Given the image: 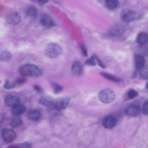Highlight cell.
I'll return each mask as SVG.
<instances>
[{
  "instance_id": "obj_1",
  "label": "cell",
  "mask_w": 148,
  "mask_h": 148,
  "mask_svg": "<svg viewBox=\"0 0 148 148\" xmlns=\"http://www.w3.org/2000/svg\"><path fill=\"white\" fill-rule=\"evenodd\" d=\"M19 73L23 77H38L42 75L41 70L37 66L26 64L21 66L18 69Z\"/></svg>"
},
{
  "instance_id": "obj_2",
  "label": "cell",
  "mask_w": 148,
  "mask_h": 148,
  "mask_svg": "<svg viewBox=\"0 0 148 148\" xmlns=\"http://www.w3.org/2000/svg\"><path fill=\"white\" fill-rule=\"evenodd\" d=\"M62 49L61 46L56 43H51L45 47L44 53L47 57L54 58L60 56L62 54Z\"/></svg>"
},
{
  "instance_id": "obj_3",
  "label": "cell",
  "mask_w": 148,
  "mask_h": 148,
  "mask_svg": "<svg viewBox=\"0 0 148 148\" xmlns=\"http://www.w3.org/2000/svg\"><path fill=\"white\" fill-rule=\"evenodd\" d=\"M115 94L112 90L106 88L101 90L99 93L98 97L99 101L104 103H110L114 101Z\"/></svg>"
},
{
  "instance_id": "obj_4",
  "label": "cell",
  "mask_w": 148,
  "mask_h": 148,
  "mask_svg": "<svg viewBox=\"0 0 148 148\" xmlns=\"http://www.w3.org/2000/svg\"><path fill=\"white\" fill-rule=\"evenodd\" d=\"M21 20V15L19 13L16 12H11L5 17L6 22L10 25H16L20 23Z\"/></svg>"
},
{
  "instance_id": "obj_5",
  "label": "cell",
  "mask_w": 148,
  "mask_h": 148,
  "mask_svg": "<svg viewBox=\"0 0 148 148\" xmlns=\"http://www.w3.org/2000/svg\"><path fill=\"white\" fill-rule=\"evenodd\" d=\"M39 22L41 26L47 28H51L55 26V22L53 19L46 14H43L41 15Z\"/></svg>"
},
{
  "instance_id": "obj_6",
  "label": "cell",
  "mask_w": 148,
  "mask_h": 148,
  "mask_svg": "<svg viewBox=\"0 0 148 148\" xmlns=\"http://www.w3.org/2000/svg\"><path fill=\"white\" fill-rule=\"evenodd\" d=\"M1 134L3 140L7 143L12 142L16 137V133L11 129L6 128L3 129Z\"/></svg>"
},
{
  "instance_id": "obj_7",
  "label": "cell",
  "mask_w": 148,
  "mask_h": 148,
  "mask_svg": "<svg viewBox=\"0 0 148 148\" xmlns=\"http://www.w3.org/2000/svg\"><path fill=\"white\" fill-rule=\"evenodd\" d=\"M122 19L125 22H130L134 20L136 18V12L131 10L126 9L123 10L121 14Z\"/></svg>"
},
{
  "instance_id": "obj_8",
  "label": "cell",
  "mask_w": 148,
  "mask_h": 148,
  "mask_svg": "<svg viewBox=\"0 0 148 148\" xmlns=\"http://www.w3.org/2000/svg\"><path fill=\"white\" fill-rule=\"evenodd\" d=\"M108 31L111 35L115 36H118L123 34L124 31V28L121 24L116 23L110 27Z\"/></svg>"
},
{
  "instance_id": "obj_9",
  "label": "cell",
  "mask_w": 148,
  "mask_h": 148,
  "mask_svg": "<svg viewBox=\"0 0 148 148\" xmlns=\"http://www.w3.org/2000/svg\"><path fill=\"white\" fill-rule=\"evenodd\" d=\"M125 114L131 117L138 116L140 112L139 107L136 105H131L126 107L125 110Z\"/></svg>"
},
{
  "instance_id": "obj_10",
  "label": "cell",
  "mask_w": 148,
  "mask_h": 148,
  "mask_svg": "<svg viewBox=\"0 0 148 148\" xmlns=\"http://www.w3.org/2000/svg\"><path fill=\"white\" fill-rule=\"evenodd\" d=\"M117 120L113 116H108L105 118L102 121V125L105 128L111 129L113 128L116 124Z\"/></svg>"
},
{
  "instance_id": "obj_11",
  "label": "cell",
  "mask_w": 148,
  "mask_h": 148,
  "mask_svg": "<svg viewBox=\"0 0 148 148\" xmlns=\"http://www.w3.org/2000/svg\"><path fill=\"white\" fill-rule=\"evenodd\" d=\"M5 102L7 106L12 108L19 103L20 100L15 96L8 95L5 96Z\"/></svg>"
},
{
  "instance_id": "obj_12",
  "label": "cell",
  "mask_w": 148,
  "mask_h": 148,
  "mask_svg": "<svg viewBox=\"0 0 148 148\" xmlns=\"http://www.w3.org/2000/svg\"><path fill=\"white\" fill-rule=\"evenodd\" d=\"M70 101V99L69 97L64 98L55 103L54 108L58 111L63 110L67 107Z\"/></svg>"
},
{
  "instance_id": "obj_13",
  "label": "cell",
  "mask_w": 148,
  "mask_h": 148,
  "mask_svg": "<svg viewBox=\"0 0 148 148\" xmlns=\"http://www.w3.org/2000/svg\"><path fill=\"white\" fill-rule=\"evenodd\" d=\"M145 59L143 56L137 54L134 57V63L136 69L140 71L145 66Z\"/></svg>"
},
{
  "instance_id": "obj_14",
  "label": "cell",
  "mask_w": 148,
  "mask_h": 148,
  "mask_svg": "<svg viewBox=\"0 0 148 148\" xmlns=\"http://www.w3.org/2000/svg\"><path fill=\"white\" fill-rule=\"evenodd\" d=\"M136 41L140 45H147L148 44V34L145 32L139 33L137 37Z\"/></svg>"
},
{
  "instance_id": "obj_15",
  "label": "cell",
  "mask_w": 148,
  "mask_h": 148,
  "mask_svg": "<svg viewBox=\"0 0 148 148\" xmlns=\"http://www.w3.org/2000/svg\"><path fill=\"white\" fill-rule=\"evenodd\" d=\"M26 110V107L24 105L19 103L12 108L11 113L13 115L17 116L24 113Z\"/></svg>"
},
{
  "instance_id": "obj_16",
  "label": "cell",
  "mask_w": 148,
  "mask_h": 148,
  "mask_svg": "<svg viewBox=\"0 0 148 148\" xmlns=\"http://www.w3.org/2000/svg\"><path fill=\"white\" fill-rule=\"evenodd\" d=\"M71 70L74 74L80 75L82 72V67L80 62L77 61L74 62L72 66Z\"/></svg>"
},
{
  "instance_id": "obj_17",
  "label": "cell",
  "mask_w": 148,
  "mask_h": 148,
  "mask_svg": "<svg viewBox=\"0 0 148 148\" xmlns=\"http://www.w3.org/2000/svg\"><path fill=\"white\" fill-rule=\"evenodd\" d=\"M41 114L38 110H34L29 112L28 114V117L30 120L34 121H37L41 118Z\"/></svg>"
},
{
  "instance_id": "obj_18",
  "label": "cell",
  "mask_w": 148,
  "mask_h": 148,
  "mask_svg": "<svg viewBox=\"0 0 148 148\" xmlns=\"http://www.w3.org/2000/svg\"><path fill=\"white\" fill-rule=\"evenodd\" d=\"M40 102L42 104L49 106L52 104L54 102L53 99L51 97L47 96H43L39 99Z\"/></svg>"
},
{
  "instance_id": "obj_19",
  "label": "cell",
  "mask_w": 148,
  "mask_h": 148,
  "mask_svg": "<svg viewBox=\"0 0 148 148\" xmlns=\"http://www.w3.org/2000/svg\"><path fill=\"white\" fill-rule=\"evenodd\" d=\"M38 14L37 8L34 6H29L27 9L26 14L28 17L32 18H35Z\"/></svg>"
},
{
  "instance_id": "obj_20",
  "label": "cell",
  "mask_w": 148,
  "mask_h": 148,
  "mask_svg": "<svg viewBox=\"0 0 148 148\" xmlns=\"http://www.w3.org/2000/svg\"><path fill=\"white\" fill-rule=\"evenodd\" d=\"M99 74L100 75L104 78L111 81L118 82L120 81L119 78L110 74L102 72H100Z\"/></svg>"
},
{
  "instance_id": "obj_21",
  "label": "cell",
  "mask_w": 148,
  "mask_h": 148,
  "mask_svg": "<svg viewBox=\"0 0 148 148\" xmlns=\"http://www.w3.org/2000/svg\"><path fill=\"white\" fill-rule=\"evenodd\" d=\"M105 2L107 8L112 10L116 8L119 4L118 0H106Z\"/></svg>"
},
{
  "instance_id": "obj_22",
  "label": "cell",
  "mask_w": 148,
  "mask_h": 148,
  "mask_svg": "<svg viewBox=\"0 0 148 148\" xmlns=\"http://www.w3.org/2000/svg\"><path fill=\"white\" fill-rule=\"evenodd\" d=\"M12 57V54L10 52L6 50L3 51L0 53V60L1 62H7L11 59Z\"/></svg>"
},
{
  "instance_id": "obj_23",
  "label": "cell",
  "mask_w": 148,
  "mask_h": 148,
  "mask_svg": "<svg viewBox=\"0 0 148 148\" xmlns=\"http://www.w3.org/2000/svg\"><path fill=\"white\" fill-rule=\"evenodd\" d=\"M22 120L21 118L19 116L14 117L11 121L10 125L11 127L13 128L16 127L21 125Z\"/></svg>"
},
{
  "instance_id": "obj_24",
  "label": "cell",
  "mask_w": 148,
  "mask_h": 148,
  "mask_svg": "<svg viewBox=\"0 0 148 148\" xmlns=\"http://www.w3.org/2000/svg\"><path fill=\"white\" fill-rule=\"evenodd\" d=\"M49 84L54 92L56 93H58L61 91L63 89V87L58 83L53 81H51Z\"/></svg>"
},
{
  "instance_id": "obj_25",
  "label": "cell",
  "mask_w": 148,
  "mask_h": 148,
  "mask_svg": "<svg viewBox=\"0 0 148 148\" xmlns=\"http://www.w3.org/2000/svg\"><path fill=\"white\" fill-rule=\"evenodd\" d=\"M140 45L138 49V54L143 56L147 55L148 53V47L147 45Z\"/></svg>"
},
{
  "instance_id": "obj_26",
  "label": "cell",
  "mask_w": 148,
  "mask_h": 148,
  "mask_svg": "<svg viewBox=\"0 0 148 148\" xmlns=\"http://www.w3.org/2000/svg\"><path fill=\"white\" fill-rule=\"evenodd\" d=\"M16 84L10 80L7 79L5 80L3 85L4 88L6 89H10L14 88L16 86Z\"/></svg>"
},
{
  "instance_id": "obj_27",
  "label": "cell",
  "mask_w": 148,
  "mask_h": 148,
  "mask_svg": "<svg viewBox=\"0 0 148 148\" xmlns=\"http://www.w3.org/2000/svg\"><path fill=\"white\" fill-rule=\"evenodd\" d=\"M140 71L141 77L144 79H148V66H144Z\"/></svg>"
},
{
  "instance_id": "obj_28",
  "label": "cell",
  "mask_w": 148,
  "mask_h": 148,
  "mask_svg": "<svg viewBox=\"0 0 148 148\" xmlns=\"http://www.w3.org/2000/svg\"><path fill=\"white\" fill-rule=\"evenodd\" d=\"M85 64L88 66H94L96 65V60L94 56H91L90 58H88L85 61Z\"/></svg>"
},
{
  "instance_id": "obj_29",
  "label": "cell",
  "mask_w": 148,
  "mask_h": 148,
  "mask_svg": "<svg viewBox=\"0 0 148 148\" xmlns=\"http://www.w3.org/2000/svg\"><path fill=\"white\" fill-rule=\"evenodd\" d=\"M138 95V92L133 89L129 90L127 93V97L130 99H132L136 97Z\"/></svg>"
},
{
  "instance_id": "obj_30",
  "label": "cell",
  "mask_w": 148,
  "mask_h": 148,
  "mask_svg": "<svg viewBox=\"0 0 148 148\" xmlns=\"http://www.w3.org/2000/svg\"><path fill=\"white\" fill-rule=\"evenodd\" d=\"M27 80L24 77H19L14 82L16 84L20 85L25 84Z\"/></svg>"
},
{
  "instance_id": "obj_31",
  "label": "cell",
  "mask_w": 148,
  "mask_h": 148,
  "mask_svg": "<svg viewBox=\"0 0 148 148\" xmlns=\"http://www.w3.org/2000/svg\"><path fill=\"white\" fill-rule=\"evenodd\" d=\"M83 55L86 57L88 56L87 48L86 46L84 44H82L80 46Z\"/></svg>"
},
{
  "instance_id": "obj_32",
  "label": "cell",
  "mask_w": 148,
  "mask_h": 148,
  "mask_svg": "<svg viewBox=\"0 0 148 148\" xmlns=\"http://www.w3.org/2000/svg\"><path fill=\"white\" fill-rule=\"evenodd\" d=\"M142 111L143 113L148 115V102L145 103L143 106Z\"/></svg>"
},
{
  "instance_id": "obj_33",
  "label": "cell",
  "mask_w": 148,
  "mask_h": 148,
  "mask_svg": "<svg viewBox=\"0 0 148 148\" xmlns=\"http://www.w3.org/2000/svg\"><path fill=\"white\" fill-rule=\"evenodd\" d=\"M94 56L99 66L103 69H105L106 68L105 66L102 63L99 58L95 55Z\"/></svg>"
},
{
  "instance_id": "obj_34",
  "label": "cell",
  "mask_w": 148,
  "mask_h": 148,
  "mask_svg": "<svg viewBox=\"0 0 148 148\" xmlns=\"http://www.w3.org/2000/svg\"><path fill=\"white\" fill-rule=\"evenodd\" d=\"M34 89L36 92L38 93H41L43 91L42 88L39 86L35 85L33 86Z\"/></svg>"
},
{
  "instance_id": "obj_35",
  "label": "cell",
  "mask_w": 148,
  "mask_h": 148,
  "mask_svg": "<svg viewBox=\"0 0 148 148\" xmlns=\"http://www.w3.org/2000/svg\"><path fill=\"white\" fill-rule=\"evenodd\" d=\"M19 147L21 148H30L31 147V145L28 143H24L18 145Z\"/></svg>"
},
{
  "instance_id": "obj_36",
  "label": "cell",
  "mask_w": 148,
  "mask_h": 148,
  "mask_svg": "<svg viewBox=\"0 0 148 148\" xmlns=\"http://www.w3.org/2000/svg\"><path fill=\"white\" fill-rule=\"evenodd\" d=\"M49 0H38V1L39 5H42L48 2Z\"/></svg>"
},
{
  "instance_id": "obj_37",
  "label": "cell",
  "mask_w": 148,
  "mask_h": 148,
  "mask_svg": "<svg viewBox=\"0 0 148 148\" xmlns=\"http://www.w3.org/2000/svg\"><path fill=\"white\" fill-rule=\"evenodd\" d=\"M146 88L148 90V82L146 84Z\"/></svg>"
}]
</instances>
